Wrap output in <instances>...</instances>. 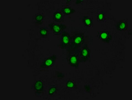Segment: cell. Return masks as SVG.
Here are the masks:
<instances>
[{"label":"cell","instance_id":"cell-1","mask_svg":"<svg viewBox=\"0 0 132 100\" xmlns=\"http://www.w3.org/2000/svg\"><path fill=\"white\" fill-rule=\"evenodd\" d=\"M70 35L71 43L68 48L80 49L85 45L88 44V36H85L83 33L78 31H72Z\"/></svg>","mask_w":132,"mask_h":100},{"label":"cell","instance_id":"cell-2","mask_svg":"<svg viewBox=\"0 0 132 100\" xmlns=\"http://www.w3.org/2000/svg\"><path fill=\"white\" fill-rule=\"evenodd\" d=\"M80 49L68 48L67 49L66 59L68 64L76 69L79 68Z\"/></svg>","mask_w":132,"mask_h":100},{"label":"cell","instance_id":"cell-3","mask_svg":"<svg viewBox=\"0 0 132 100\" xmlns=\"http://www.w3.org/2000/svg\"><path fill=\"white\" fill-rule=\"evenodd\" d=\"M91 49L88 44H85L80 49L79 61L80 63H85L90 60Z\"/></svg>","mask_w":132,"mask_h":100},{"label":"cell","instance_id":"cell-4","mask_svg":"<svg viewBox=\"0 0 132 100\" xmlns=\"http://www.w3.org/2000/svg\"><path fill=\"white\" fill-rule=\"evenodd\" d=\"M71 40L70 34L64 31L61 34L59 45L60 48L62 49H67L70 45Z\"/></svg>","mask_w":132,"mask_h":100},{"label":"cell","instance_id":"cell-5","mask_svg":"<svg viewBox=\"0 0 132 100\" xmlns=\"http://www.w3.org/2000/svg\"><path fill=\"white\" fill-rule=\"evenodd\" d=\"M48 26L50 30L53 32V34L55 35H59L67 29V25L63 24L52 23L49 24Z\"/></svg>","mask_w":132,"mask_h":100},{"label":"cell","instance_id":"cell-6","mask_svg":"<svg viewBox=\"0 0 132 100\" xmlns=\"http://www.w3.org/2000/svg\"><path fill=\"white\" fill-rule=\"evenodd\" d=\"M97 37L100 40L107 44L109 43L112 39V36L110 33L105 31L98 32Z\"/></svg>","mask_w":132,"mask_h":100},{"label":"cell","instance_id":"cell-7","mask_svg":"<svg viewBox=\"0 0 132 100\" xmlns=\"http://www.w3.org/2000/svg\"><path fill=\"white\" fill-rule=\"evenodd\" d=\"M57 59V56L54 55L47 58H46L40 65L42 68H48L52 67L55 64Z\"/></svg>","mask_w":132,"mask_h":100},{"label":"cell","instance_id":"cell-8","mask_svg":"<svg viewBox=\"0 0 132 100\" xmlns=\"http://www.w3.org/2000/svg\"><path fill=\"white\" fill-rule=\"evenodd\" d=\"M129 25L127 21L121 20L118 21L116 25V29L119 31H126L128 28Z\"/></svg>","mask_w":132,"mask_h":100},{"label":"cell","instance_id":"cell-9","mask_svg":"<svg viewBox=\"0 0 132 100\" xmlns=\"http://www.w3.org/2000/svg\"><path fill=\"white\" fill-rule=\"evenodd\" d=\"M64 15L61 11H56L53 14V19L55 22L61 23L64 21Z\"/></svg>","mask_w":132,"mask_h":100},{"label":"cell","instance_id":"cell-10","mask_svg":"<svg viewBox=\"0 0 132 100\" xmlns=\"http://www.w3.org/2000/svg\"><path fill=\"white\" fill-rule=\"evenodd\" d=\"M82 22L84 26L86 27H92L93 25V19L88 16H84L82 18Z\"/></svg>","mask_w":132,"mask_h":100},{"label":"cell","instance_id":"cell-11","mask_svg":"<svg viewBox=\"0 0 132 100\" xmlns=\"http://www.w3.org/2000/svg\"><path fill=\"white\" fill-rule=\"evenodd\" d=\"M35 89L36 90V93L40 94L43 92L44 86L43 83L40 80L37 81L34 85Z\"/></svg>","mask_w":132,"mask_h":100},{"label":"cell","instance_id":"cell-12","mask_svg":"<svg viewBox=\"0 0 132 100\" xmlns=\"http://www.w3.org/2000/svg\"><path fill=\"white\" fill-rule=\"evenodd\" d=\"M64 16H67L71 15L75 12L76 11L74 9L72 8L71 7H66L62 9L61 10Z\"/></svg>","mask_w":132,"mask_h":100},{"label":"cell","instance_id":"cell-13","mask_svg":"<svg viewBox=\"0 0 132 100\" xmlns=\"http://www.w3.org/2000/svg\"><path fill=\"white\" fill-rule=\"evenodd\" d=\"M49 30L47 27H42L40 28V33L42 38H48L49 35Z\"/></svg>","mask_w":132,"mask_h":100},{"label":"cell","instance_id":"cell-14","mask_svg":"<svg viewBox=\"0 0 132 100\" xmlns=\"http://www.w3.org/2000/svg\"><path fill=\"white\" fill-rule=\"evenodd\" d=\"M97 20L99 22H102L106 19V14L103 11H100L97 15Z\"/></svg>","mask_w":132,"mask_h":100},{"label":"cell","instance_id":"cell-15","mask_svg":"<svg viewBox=\"0 0 132 100\" xmlns=\"http://www.w3.org/2000/svg\"><path fill=\"white\" fill-rule=\"evenodd\" d=\"M44 18L43 15L41 14L37 15L35 18L36 25L39 26L42 25L43 23Z\"/></svg>","mask_w":132,"mask_h":100},{"label":"cell","instance_id":"cell-16","mask_svg":"<svg viewBox=\"0 0 132 100\" xmlns=\"http://www.w3.org/2000/svg\"><path fill=\"white\" fill-rule=\"evenodd\" d=\"M57 90V88L55 87H52L50 88L49 91V95H52Z\"/></svg>","mask_w":132,"mask_h":100},{"label":"cell","instance_id":"cell-17","mask_svg":"<svg viewBox=\"0 0 132 100\" xmlns=\"http://www.w3.org/2000/svg\"><path fill=\"white\" fill-rule=\"evenodd\" d=\"M74 85V83L71 81H68L67 84V87L68 88H73Z\"/></svg>","mask_w":132,"mask_h":100}]
</instances>
